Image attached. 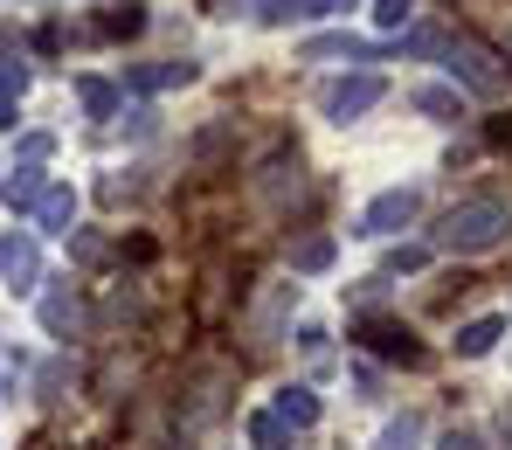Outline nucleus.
<instances>
[{
	"label": "nucleus",
	"mask_w": 512,
	"mask_h": 450,
	"mask_svg": "<svg viewBox=\"0 0 512 450\" xmlns=\"http://www.w3.org/2000/svg\"><path fill=\"white\" fill-rule=\"evenodd\" d=\"M499 229H506V208H499V201H471V208H457V215L443 222V236H450V243H464V250L492 243Z\"/></svg>",
	"instance_id": "1"
},
{
	"label": "nucleus",
	"mask_w": 512,
	"mask_h": 450,
	"mask_svg": "<svg viewBox=\"0 0 512 450\" xmlns=\"http://www.w3.org/2000/svg\"><path fill=\"white\" fill-rule=\"evenodd\" d=\"M381 97V77H353V84H333L326 90V118H353V111H367Z\"/></svg>",
	"instance_id": "2"
},
{
	"label": "nucleus",
	"mask_w": 512,
	"mask_h": 450,
	"mask_svg": "<svg viewBox=\"0 0 512 450\" xmlns=\"http://www.w3.org/2000/svg\"><path fill=\"white\" fill-rule=\"evenodd\" d=\"M139 90H167V84H194V63H160V70H132Z\"/></svg>",
	"instance_id": "3"
},
{
	"label": "nucleus",
	"mask_w": 512,
	"mask_h": 450,
	"mask_svg": "<svg viewBox=\"0 0 512 450\" xmlns=\"http://www.w3.org/2000/svg\"><path fill=\"white\" fill-rule=\"evenodd\" d=\"M416 111H429V118H457V90H443V84L416 90Z\"/></svg>",
	"instance_id": "4"
},
{
	"label": "nucleus",
	"mask_w": 512,
	"mask_h": 450,
	"mask_svg": "<svg viewBox=\"0 0 512 450\" xmlns=\"http://www.w3.org/2000/svg\"><path fill=\"white\" fill-rule=\"evenodd\" d=\"M305 56H360L353 35H326V42H305Z\"/></svg>",
	"instance_id": "5"
},
{
	"label": "nucleus",
	"mask_w": 512,
	"mask_h": 450,
	"mask_svg": "<svg viewBox=\"0 0 512 450\" xmlns=\"http://www.w3.org/2000/svg\"><path fill=\"white\" fill-rule=\"evenodd\" d=\"M402 215H409V194H388V201H381L367 222H374V229H388V222H402Z\"/></svg>",
	"instance_id": "6"
},
{
	"label": "nucleus",
	"mask_w": 512,
	"mask_h": 450,
	"mask_svg": "<svg viewBox=\"0 0 512 450\" xmlns=\"http://www.w3.org/2000/svg\"><path fill=\"white\" fill-rule=\"evenodd\" d=\"M77 90H84V104H90V111H111V104H118V90H111V84H97V77H84Z\"/></svg>",
	"instance_id": "7"
},
{
	"label": "nucleus",
	"mask_w": 512,
	"mask_h": 450,
	"mask_svg": "<svg viewBox=\"0 0 512 450\" xmlns=\"http://www.w3.org/2000/svg\"><path fill=\"white\" fill-rule=\"evenodd\" d=\"M346 7H353V0H298L291 14H346Z\"/></svg>",
	"instance_id": "8"
},
{
	"label": "nucleus",
	"mask_w": 512,
	"mask_h": 450,
	"mask_svg": "<svg viewBox=\"0 0 512 450\" xmlns=\"http://www.w3.org/2000/svg\"><path fill=\"white\" fill-rule=\"evenodd\" d=\"M374 14H381V21H388V28H402V14H409V0H381V7H374Z\"/></svg>",
	"instance_id": "9"
}]
</instances>
